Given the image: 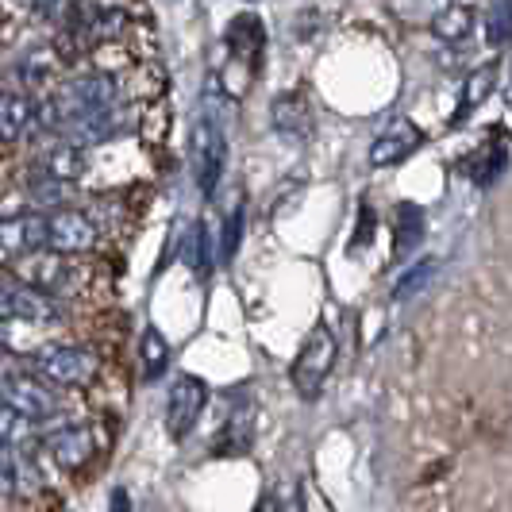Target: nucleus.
<instances>
[{
	"label": "nucleus",
	"instance_id": "nucleus-9",
	"mask_svg": "<svg viewBox=\"0 0 512 512\" xmlns=\"http://www.w3.org/2000/svg\"><path fill=\"white\" fill-rule=\"evenodd\" d=\"M224 43H228V74L239 70V93L251 89L258 66H262V47H266V31H262V20L243 12L235 16L224 31Z\"/></svg>",
	"mask_w": 512,
	"mask_h": 512
},
{
	"label": "nucleus",
	"instance_id": "nucleus-12",
	"mask_svg": "<svg viewBox=\"0 0 512 512\" xmlns=\"http://www.w3.org/2000/svg\"><path fill=\"white\" fill-rule=\"evenodd\" d=\"M0 251L8 258L47 251V212L43 208H20L12 216H0Z\"/></svg>",
	"mask_w": 512,
	"mask_h": 512
},
{
	"label": "nucleus",
	"instance_id": "nucleus-29",
	"mask_svg": "<svg viewBox=\"0 0 512 512\" xmlns=\"http://www.w3.org/2000/svg\"><path fill=\"white\" fill-rule=\"evenodd\" d=\"M77 8V0H31V12L43 20V24H54L62 27L66 24V16Z\"/></svg>",
	"mask_w": 512,
	"mask_h": 512
},
{
	"label": "nucleus",
	"instance_id": "nucleus-4",
	"mask_svg": "<svg viewBox=\"0 0 512 512\" xmlns=\"http://www.w3.org/2000/svg\"><path fill=\"white\" fill-rule=\"evenodd\" d=\"M81 255H58V251H35V255L12 258V274L27 282L31 289L70 301L81 282H85V266L77 262Z\"/></svg>",
	"mask_w": 512,
	"mask_h": 512
},
{
	"label": "nucleus",
	"instance_id": "nucleus-21",
	"mask_svg": "<svg viewBox=\"0 0 512 512\" xmlns=\"http://www.w3.org/2000/svg\"><path fill=\"white\" fill-rule=\"evenodd\" d=\"M470 31H474V8L470 4H447L432 20V35L443 43H462V39H470Z\"/></svg>",
	"mask_w": 512,
	"mask_h": 512
},
{
	"label": "nucleus",
	"instance_id": "nucleus-10",
	"mask_svg": "<svg viewBox=\"0 0 512 512\" xmlns=\"http://www.w3.org/2000/svg\"><path fill=\"white\" fill-rule=\"evenodd\" d=\"M35 151L27 158V174H43V178H58V181H81L85 170H89V151L85 147H74L66 139H39L31 143Z\"/></svg>",
	"mask_w": 512,
	"mask_h": 512
},
{
	"label": "nucleus",
	"instance_id": "nucleus-23",
	"mask_svg": "<svg viewBox=\"0 0 512 512\" xmlns=\"http://www.w3.org/2000/svg\"><path fill=\"white\" fill-rule=\"evenodd\" d=\"M436 270H439V262L436 258H420V262H412L409 270H401V278L393 282V301L397 305H405V301H412V297H420L424 289H428V282L436 278Z\"/></svg>",
	"mask_w": 512,
	"mask_h": 512
},
{
	"label": "nucleus",
	"instance_id": "nucleus-28",
	"mask_svg": "<svg viewBox=\"0 0 512 512\" xmlns=\"http://www.w3.org/2000/svg\"><path fill=\"white\" fill-rule=\"evenodd\" d=\"M243 220H247V212H243V197L228 208V216H224V231H220V258L231 262L235 251H239V243H243Z\"/></svg>",
	"mask_w": 512,
	"mask_h": 512
},
{
	"label": "nucleus",
	"instance_id": "nucleus-33",
	"mask_svg": "<svg viewBox=\"0 0 512 512\" xmlns=\"http://www.w3.org/2000/svg\"><path fill=\"white\" fill-rule=\"evenodd\" d=\"M0 405H4V401H0Z\"/></svg>",
	"mask_w": 512,
	"mask_h": 512
},
{
	"label": "nucleus",
	"instance_id": "nucleus-1",
	"mask_svg": "<svg viewBox=\"0 0 512 512\" xmlns=\"http://www.w3.org/2000/svg\"><path fill=\"white\" fill-rule=\"evenodd\" d=\"M0 401L8 409L24 412L27 420H35L39 428H47L54 420H66V397L62 389L39 378L31 366H8L0 370Z\"/></svg>",
	"mask_w": 512,
	"mask_h": 512
},
{
	"label": "nucleus",
	"instance_id": "nucleus-20",
	"mask_svg": "<svg viewBox=\"0 0 512 512\" xmlns=\"http://www.w3.org/2000/svg\"><path fill=\"white\" fill-rule=\"evenodd\" d=\"M139 370L147 382H158L170 370V343L158 328H143L139 335Z\"/></svg>",
	"mask_w": 512,
	"mask_h": 512
},
{
	"label": "nucleus",
	"instance_id": "nucleus-13",
	"mask_svg": "<svg viewBox=\"0 0 512 512\" xmlns=\"http://www.w3.org/2000/svg\"><path fill=\"white\" fill-rule=\"evenodd\" d=\"M270 128L289 147H301L312 139V104H308L305 89H285L270 104Z\"/></svg>",
	"mask_w": 512,
	"mask_h": 512
},
{
	"label": "nucleus",
	"instance_id": "nucleus-15",
	"mask_svg": "<svg viewBox=\"0 0 512 512\" xmlns=\"http://www.w3.org/2000/svg\"><path fill=\"white\" fill-rule=\"evenodd\" d=\"M424 131L416 128L412 120H393V128H385L378 139H374V147H370V166H378V170H389V166H401L409 154H416L424 147Z\"/></svg>",
	"mask_w": 512,
	"mask_h": 512
},
{
	"label": "nucleus",
	"instance_id": "nucleus-6",
	"mask_svg": "<svg viewBox=\"0 0 512 512\" xmlns=\"http://www.w3.org/2000/svg\"><path fill=\"white\" fill-rule=\"evenodd\" d=\"M335 355H339L335 332L328 324H316V328L308 332L305 343H301L293 366H289V382H293L301 401H316V397L324 393V382H328V374H332Z\"/></svg>",
	"mask_w": 512,
	"mask_h": 512
},
{
	"label": "nucleus",
	"instance_id": "nucleus-19",
	"mask_svg": "<svg viewBox=\"0 0 512 512\" xmlns=\"http://www.w3.org/2000/svg\"><path fill=\"white\" fill-rule=\"evenodd\" d=\"M251 443H255V416L243 412V416H231L228 424L220 428V436H216V443H212V451H216L220 459H235V455H247Z\"/></svg>",
	"mask_w": 512,
	"mask_h": 512
},
{
	"label": "nucleus",
	"instance_id": "nucleus-5",
	"mask_svg": "<svg viewBox=\"0 0 512 512\" xmlns=\"http://www.w3.org/2000/svg\"><path fill=\"white\" fill-rule=\"evenodd\" d=\"M39 455H47L54 466H62V470H85L89 462L97 459V451H101V439L93 432V424H85V420H54L47 428H39Z\"/></svg>",
	"mask_w": 512,
	"mask_h": 512
},
{
	"label": "nucleus",
	"instance_id": "nucleus-7",
	"mask_svg": "<svg viewBox=\"0 0 512 512\" xmlns=\"http://www.w3.org/2000/svg\"><path fill=\"white\" fill-rule=\"evenodd\" d=\"M101 224L89 208L77 205H62V208H47V251H58V255H89L97 251L101 243Z\"/></svg>",
	"mask_w": 512,
	"mask_h": 512
},
{
	"label": "nucleus",
	"instance_id": "nucleus-31",
	"mask_svg": "<svg viewBox=\"0 0 512 512\" xmlns=\"http://www.w3.org/2000/svg\"><path fill=\"white\" fill-rule=\"evenodd\" d=\"M108 512H135L131 509L128 489H112V497H108Z\"/></svg>",
	"mask_w": 512,
	"mask_h": 512
},
{
	"label": "nucleus",
	"instance_id": "nucleus-8",
	"mask_svg": "<svg viewBox=\"0 0 512 512\" xmlns=\"http://www.w3.org/2000/svg\"><path fill=\"white\" fill-rule=\"evenodd\" d=\"M208 409V382L197 374H178V382L170 385V397H166V436L174 443L197 432L201 416Z\"/></svg>",
	"mask_w": 512,
	"mask_h": 512
},
{
	"label": "nucleus",
	"instance_id": "nucleus-11",
	"mask_svg": "<svg viewBox=\"0 0 512 512\" xmlns=\"http://www.w3.org/2000/svg\"><path fill=\"white\" fill-rule=\"evenodd\" d=\"M39 139V97L16 85L0 89V143H35Z\"/></svg>",
	"mask_w": 512,
	"mask_h": 512
},
{
	"label": "nucleus",
	"instance_id": "nucleus-32",
	"mask_svg": "<svg viewBox=\"0 0 512 512\" xmlns=\"http://www.w3.org/2000/svg\"><path fill=\"white\" fill-rule=\"evenodd\" d=\"M505 116H509V128H512V97H509V108H505Z\"/></svg>",
	"mask_w": 512,
	"mask_h": 512
},
{
	"label": "nucleus",
	"instance_id": "nucleus-18",
	"mask_svg": "<svg viewBox=\"0 0 512 512\" xmlns=\"http://www.w3.org/2000/svg\"><path fill=\"white\" fill-rule=\"evenodd\" d=\"M20 189H24L27 208H43V212H47V208L74 205V201H77V185H74V181L43 178V174H24Z\"/></svg>",
	"mask_w": 512,
	"mask_h": 512
},
{
	"label": "nucleus",
	"instance_id": "nucleus-24",
	"mask_svg": "<svg viewBox=\"0 0 512 512\" xmlns=\"http://www.w3.org/2000/svg\"><path fill=\"white\" fill-rule=\"evenodd\" d=\"M181 258H185V266L197 270L201 278L212 274V235H208L205 220H197V224L189 228V235L181 239Z\"/></svg>",
	"mask_w": 512,
	"mask_h": 512
},
{
	"label": "nucleus",
	"instance_id": "nucleus-22",
	"mask_svg": "<svg viewBox=\"0 0 512 512\" xmlns=\"http://www.w3.org/2000/svg\"><path fill=\"white\" fill-rule=\"evenodd\" d=\"M0 443L12 447V451H24V447H35L39 443V424L27 420L24 412L0 405Z\"/></svg>",
	"mask_w": 512,
	"mask_h": 512
},
{
	"label": "nucleus",
	"instance_id": "nucleus-25",
	"mask_svg": "<svg viewBox=\"0 0 512 512\" xmlns=\"http://www.w3.org/2000/svg\"><path fill=\"white\" fill-rule=\"evenodd\" d=\"M258 512H305V486L297 478H285L278 486H270Z\"/></svg>",
	"mask_w": 512,
	"mask_h": 512
},
{
	"label": "nucleus",
	"instance_id": "nucleus-26",
	"mask_svg": "<svg viewBox=\"0 0 512 512\" xmlns=\"http://www.w3.org/2000/svg\"><path fill=\"white\" fill-rule=\"evenodd\" d=\"M20 501V451L0 443V505Z\"/></svg>",
	"mask_w": 512,
	"mask_h": 512
},
{
	"label": "nucleus",
	"instance_id": "nucleus-3",
	"mask_svg": "<svg viewBox=\"0 0 512 512\" xmlns=\"http://www.w3.org/2000/svg\"><path fill=\"white\" fill-rule=\"evenodd\" d=\"M189 162H193V178L205 197H216L224 166H228V135L216 116V108H201L193 131H189Z\"/></svg>",
	"mask_w": 512,
	"mask_h": 512
},
{
	"label": "nucleus",
	"instance_id": "nucleus-27",
	"mask_svg": "<svg viewBox=\"0 0 512 512\" xmlns=\"http://www.w3.org/2000/svg\"><path fill=\"white\" fill-rule=\"evenodd\" d=\"M486 39L489 47L512 43V0H497L486 12Z\"/></svg>",
	"mask_w": 512,
	"mask_h": 512
},
{
	"label": "nucleus",
	"instance_id": "nucleus-2",
	"mask_svg": "<svg viewBox=\"0 0 512 512\" xmlns=\"http://www.w3.org/2000/svg\"><path fill=\"white\" fill-rule=\"evenodd\" d=\"M24 362L58 389H89L101 374V359L81 343H43Z\"/></svg>",
	"mask_w": 512,
	"mask_h": 512
},
{
	"label": "nucleus",
	"instance_id": "nucleus-17",
	"mask_svg": "<svg viewBox=\"0 0 512 512\" xmlns=\"http://www.w3.org/2000/svg\"><path fill=\"white\" fill-rule=\"evenodd\" d=\"M424 235H428V216H424V208L412 205V201H401V205L393 208V258L401 262V258H409L420 243H424Z\"/></svg>",
	"mask_w": 512,
	"mask_h": 512
},
{
	"label": "nucleus",
	"instance_id": "nucleus-16",
	"mask_svg": "<svg viewBox=\"0 0 512 512\" xmlns=\"http://www.w3.org/2000/svg\"><path fill=\"white\" fill-rule=\"evenodd\" d=\"M497 74H501V66L497 62H486V66H478V70H470L466 81H462V97H459V108H455V116H451V128H462L482 104L489 101V93L497 89Z\"/></svg>",
	"mask_w": 512,
	"mask_h": 512
},
{
	"label": "nucleus",
	"instance_id": "nucleus-30",
	"mask_svg": "<svg viewBox=\"0 0 512 512\" xmlns=\"http://www.w3.org/2000/svg\"><path fill=\"white\" fill-rule=\"evenodd\" d=\"M374 231H378V216H374V208L362 201L359 205V220H355V235H351V251H366L370 243H374Z\"/></svg>",
	"mask_w": 512,
	"mask_h": 512
},
{
	"label": "nucleus",
	"instance_id": "nucleus-14",
	"mask_svg": "<svg viewBox=\"0 0 512 512\" xmlns=\"http://www.w3.org/2000/svg\"><path fill=\"white\" fill-rule=\"evenodd\" d=\"M455 166H459L462 178H470L478 189H489V185H497V181L505 178V170H509V147L497 135H489L486 143H478L474 151L462 154Z\"/></svg>",
	"mask_w": 512,
	"mask_h": 512
}]
</instances>
